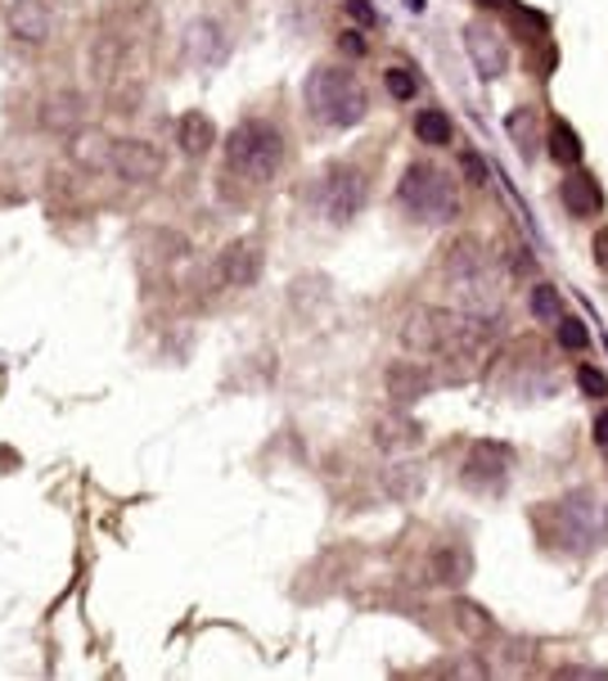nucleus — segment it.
Wrapping results in <instances>:
<instances>
[{
	"mask_svg": "<svg viewBox=\"0 0 608 681\" xmlns=\"http://www.w3.org/2000/svg\"><path fill=\"white\" fill-rule=\"evenodd\" d=\"M446 285L460 302V312H473V316H496L501 312V267L482 253L478 240H455L451 253H446Z\"/></svg>",
	"mask_w": 608,
	"mask_h": 681,
	"instance_id": "obj_1",
	"label": "nucleus"
},
{
	"mask_svg": "<svg viewBox=\"0 0 608 681\" xmlns=\"http://www.w3.org/2000/svg\"><path fill=\"white\" fill-rule=\"evenodd\" d=\"M550 538L568 555H595L608 546V506L591 487H573L550 506Z\"/></svg>",
	"mask_w": 608,
	"mask_h": 681,
	"instance_id": "obj_2",
	"label": "nucleus"
},
{
	"mask_svg": "<svg viewBox=\"0 0 608 681\" xmlns=\"http://www.w3.org/2000/svg\"><path fill=\"white\" fill-rule=\"evenodd\" d=\"M482 334H487V316H473L460 308H420L406 321L401 344L414 353L451 357V353H465V348L482 344Z\"/></svg>",
	"mask_w": 608,
	"mask_h": 681,
	"instance_id": "obj_3",
	"label": "nucleus"
},
{
	"mask_svg": "<svg viewBox=\"0 0 608 681\" xmlns=\"http://www.w3.org/2000/svg\"><path fill=\"white\" fill-rule=\"evenodd\" d=\"M397 199L414 221H424V226H446V221L460 217V185H455V176L437 163H410L397 181Z\"/></svg>",
	"mask_w": 608,
	"mask_h": 681,
	"instance_id": "obj_4",
	"label": "nucleus"
},
{
	"mask_svg": "<svg viewBox=\"0 0 608 681\" xmlns=\"http://www.w3.org/2000/svg\"><path fill=\"white\" fill-rule=\"evenodd\" d=\"M307 108H312V118H316V123L338 127V131L356 127V123L365 118V113H370L361 82L352 78L348 68H338V64H320V68H312V78H307Z\"/></svg>",
	"mask_w": 608,
	"mask_h": 681,
	"instance_id": "obj_5",
	"label": "nucleus"
},
{
	"mask_svg": "<svg viewBox=\"0 0 608 681\" xmlns=\"http://www.w3.org/2000/svg\"><path fill=\"white\" fill-rule=\"evenodd\" d=\"M284 163V136L271 127V123H239L231 136H225V168H231L235 176L261 185L271 181Z\"/></svg>",
	"mask_w": 608,
	"mask_h": 681,
	"instance_id": "obj_6",
	"label": "nucleus"
},
{
	"mask_svg": "<svg viewBox=\"0 0 608 681\" xmlns=\"http://www.w3.org/2000/svg\"><path fill=\"white\" fill-rule=\"evenodd\" d=\"M510 474H514V447L501 438H478L469 447L465 465H460L465 487L478 492V497H496V492L510 483Z\"/></svg>",
	"mask_w": 608,
	"mask_h": 681,
	"instance_id": "obj_7",
	"label": "nucleus"
},
{
	"mask_svg": "<svg viewBox=\"0 0 608 681\" xmlns=\"http://www.w3.org/2000/svg\"><path fill=\"white\" fill-rule=\"evenodd\" d=\"M365 195H370L365 172L352 168V163H334V168L325 172V181H320V212H325L334 226H348L352 217H361Z\"/></svg>",
	"mask_w": 608,
	"mask_h": 681,
	"instance_id": "obj_8",
	"label": "nucleus"
},
{
	"mask_svg": "<svg viewBox=\"0 0 608 681\" xmlns=\"http://www.w3.org/2000/svg\"><path fill=\"white\" fill-rule=\"evenodd\" d=\"M465 46H469V59L478 68V78H487V82L505 78V68H510V42H505V32L491 23V19H473L465 27Z\"/></svg>",
	"mask_w": 608,
	"mask_h": 681,
	"instance_id": "obj_9",
	"label": "nucleus"
},
{
	"mask_svg": "<svg viewBox=\"0 0 608 681\" xmlns=\"http://www.w3.org/2000/svg\"><path fill=\"white\" fill-rule=\"evenodd\" d=\"M108 168L118 172L122 181L144 185V181H154L163 172V154L154 145H144V140H113L108 145Z\"/></svg>",
	"mask_w": 608,
	"mask_h": 681,
	"instance_id": "obj_10",
	"label": "nucleus"
},
{
	"mask_svg": "<svg viewBox=\"0 0 608 681\" xmlns=\"http://www.w3.org/2000/svg\"><path fill=\"white\" fill-rule=\"evenodd\" d=\"M257 276H261V244H257V240H235V244H225V249L217 253V280H221V285L244 289V285H253Z\"/></svg>",
	"mask_w": 608,
	"mask_h": 681,
	"instance_id": "obj_11",
	"label": "nucleus"
},
{
	"mask_svg": "<svg viewBox=\"0 0 608 681\" xmlns=\"http://www.w3.org/2000/svg\"><path fill=\"white\" fill-rule=\"evenodd\" d=\"M559 204L573 212V217H599L604 212V191H599V181L591 172H577V168H568V176L559 181Z\"/></svg>",
	"mask_w": 608,
	"mask_h": 681,
	"instance_id": "obj_12",
	"label": "nucleus"
},
{
	"mask_svg": "<svg viewBox=\"0 0 608 681\" xmlns=\"http://www.w3.org/2000/svg\"><path fill=\"white\" fill-rule=\"evenodd\" d=\"M5 23H10V32L19 36V42H27V46H42L46 36H50V10L42 5V0H14Z\"/></svg>",
	"mask_w": 608,
	"mask_h": 681,
	"instance_id": "obj_13",
	"label": "nucleus"
},
{
	"mask_svg": "<svg viewBox=\"0 0 608 681\" xmlns=\"http://www.w3.org/2000/svg\"><path fill=\"white\" fill-rule=\"evenodd\" d=\"M541 145H546V154H550V163H559V168H577L582 163V136H577V127L573 123H563V118H554L546 131H541Z\"/></svg>",
	"mask_w": 608,
	"mask_h": 681,
	"instance_id": "obj_14",
	"label": "nucleus"
},
{
	"mask_svg": "<svg viewBox=\"0 0 608 681\" xmlns=\"http://www.w3.org/2000/svg\"><path fill=\"white\" fill-rule=\"evenodd\" d=\"M433 374L424 370V366H410V361H397L393 370H388V393H393V402H401V406H410V402H420L424 393H433Z\"/></svg>",
	"mask_w": 608,
	"mask_h": 681,
	"instance_id": "obj_15",
	"label": "nucleus"
},
{
	"mask_svg": "<svg viewBox=\"0 0 608 681\" xmlns=\"http://www.w3.org/2000/svg\"><path fill=\"white\" fill-rule=\"evenodd\" d=\"M469 574H473V555H469V546L446 542V546L433 551V578H437L442 587H460V582H469Z\"/></svg>",
	"mask_w": 608,
	"mask_h": 681,
	"instance_id": "obj_16",
	"label": "nucleus"
},
{
	"mask_svg": "<svg viewBox=\"0 0 608 681\" xmlns=\"http://www.w3.org/2000/svg\"><path fill=\"white\" fill-rule=\"evenodd\" d=\"M176 140H180V149L189 159H203L208 149L217 145V127H212V118L208 113H199V108H189L185 118L176 123Z\"/></svg>",
	"mask_w": 608,
	"mask_h": 681,
	"instance_id": "obj_17",
	"label": "nucleus"
},
{
	"mask_svg": "<svg viewBox=\"0 0 608 681\" xmlns=\"http://www.w3.org/2000/svg\"><path fill=\"white\" fill-rule=\"evenodd\" d=\"M505 131L523 149V159H537V149H541V118H537V108H514L510 118H505Z\"/></svg>",
	"mask_w": 608,
	"mask_h": 681,
	"instance_id": "obj_18",
	"label": "nucleus"
},
{
	"mask_svg": "<svg viewBox=\"0 0 608 681\" xmlns=\"http://www.w3.org/2000/svg\"><path fill=\"white\" fill-rule=\"evenodd\" d=\"M414 140L420 145H446L451 140V118L442 108H424V113H414Z\"/></svg>",
	"mask_w": 608,
	"mask_h": 681,
	"instance_id": "obj_19",
	"label": "nucleus"
},
{
	"mask_svg": "<svg viewBox=\"0 0 608 681\" xmlns=\"http://www.w3.org/2000/svg\"><path fill=\"white\" fill-rule=\"evenodd\" d=\"M185 42H189V55L203 59V64H217L225 55V46H221V36H217L212 23H195V27L185 32Z\"/></svg>",
	"mask_w": 608,
	"mask_h": 681,
	"instance_id": "obj_20",
	"label": "nucleus"
},
{
	"mask_svg": "<svg viewBox=\"0 0 608 681\" xmlns=\"http://www.w3.org/2000/svg\"><path fill=\"white\" fill-rule=\"evenodd\" d=\"M420 487H424V470L420 465H393L388 470V492L397 501H414V497H420Z\"/></svg>",
	"mask_w": 608,
	"mask_h": 681,
	"instance_id": "obj_21",
	"label": "nucleus"
},
{
	"mask_svg": "<svg viewBox=\"0 0 608 681\" xmlns=\"http://www.w3.org/2000/svg\"><path fill=\"white\" fill-rule=\"evenodd\" d=\"M108 136L104 131H82L78 136V145H72V154H78V163H86V168H108Z\"/></svg>",
	"mask_w": 608,
	"mask_h": 681,
	"instance_id": "obj_22",
	"label": "nucleus"
},
{
	"mask_svg": "<svg viewBox=\"0 0 608 681\" xmlns=\"http://www.w3.org/2000/svg\"><path fill=\"white\" fill-rule=\"evenodd\" d=\"M554 325H559L554 338H559V348H563V353H586V344H591L586 321H577V316H568V312H563Z\"/></svg>",
	"mask_w": 608,
	"mask_h": 681,
	"instance_id": "obj_23",
	"label": "nucleus"
},
{
	"mask_svg": "<svg viewBox=\"0 0 608 681\" xmlns=\"http://www.w3.org/2000/svg\"><path fill=\"white\" fill-rule=\"evenodd\" d=\"M531 316H537V321H559L563 316V293L554 289V285H537V289H531Z\"/></svg>",
	"mask_w": 608,
	"mask_h": 681,
	"instance_id": "obj_24",
	"label": "nucleus"
},
{
	"mask_svg": "<svg viewBox=\"0 0 608 681\" xmlns=\"http://www.w3.org/2000/svg\"><path fill=\"white\" fill-rule=\"evenodd\" d=\"M384 86H388V95H393L397 104L414 100V91H420V82H414V72H410V68H401V64L384 72Z\"/></svg>",
	"mask_w": 608,
	"mask_h": 681,
	"instance_id": "obj_25",
	"label": "nucleus"
},
{
	"mask_svg": "<svg viewBox=\"0 0 608 681\" xmlns=\"http://www.w3.org/2000/svg\"><path fill=\"white\" fill-rule=\"evenodd\" d=\"M577 389L586 397H608V374L595 370V366H577Z\"/></svg>",
	"mask_w": 608,
	"mask_h": 681,
	"instance_id": "obj_26",
	"label": "nucleus"
},
{
	"mask_svg": "<svg viewBox=\"0 0 608 681\" xmlns=\"http://www.w3.org/2000/svg\"><path fill=\"white\" fill-rule=\"evenodd\" d=\"M72 108H78V95H59L55 104H50V127H72Z\"/></svg>",
	"mask_w": 608,
	"mask_h": 681,
	"instance_id": "obj_27",
	"label": "nucleus"
},
{
	"mask_svg": "<svg viewBox=\"0 0 608 681\" xmlns=\"http://www.w3.org/2000/svg\"><path fill=\"white\" fill-rule=\"evenodd\" d=\"M460 614H465V627L469 632H491V619H487V610H478V604H460Z\"/></svg>",
	"mask_w": 608,
	"mask_h": 681,
	"instance_id": "obj_28",
	"label": "nucleus"
},
{
	"mask_svg": "<svg viewBox=\"0 0 608 681\" xmlns=\"http://www.w3.org/2000/svg\"><path fill=\"white\" fill-rule=\"evenodd\" d=\"M591 253H595V262H599V267L608 272V226H599V231H595V240H591Z\"/></svg>",
	"mask_w": 608,
	"mask_h": 681,
	"instance_id": "obj_29",
	"label": "nucleus"
},
{
	"mask_svg": "<svg viewBox=\"0 0 608 681\" xmlns=\"http://www.w3.org/2000/svg\"><path fill=\"white\" fill-rule=\"evenodd\" d=\"M465 176H469L473 185H482V181H487V163H482L478 154H465Z\"/></svg>",
	"mask_w": 608,
	"mask_h": 681,
	"instance_id": "obj_30",
	"label": "nucleus"
},
{
	"mask_svg": "<svg viewBox=\"0 0 608 681\" xmlns=\"http://www.w3.org/2000/svg\"><path fill=\"white\" fill-rule=\"evenodd\" d=\"M338 42H343V55H352V59H361V55H365L361 32H343V36H338Z\"/></svg>",
	"mask_w": 608,
	"mask_h": 681,
	"instance_id": "obj_31",
	"label": "nucleus"
},
{
	"mask_svg": "<svg viewBox=\"0 0 608 681\" xmlns=\"http://www.w3.org/2000/svg\"><path fill=\"white\" fill-rule=\"evenodd\" d=\"M352 19L356 23H374V5H370V0H352Z\"/></svg>",
	"mask_w": 608,
	"mask_h": 681,
	"instance_id": "obj_32",
	"label": "nucleus"
},
{
	"mask_svg": "<svg viewBox=\"0 0 608 681\" xmlns=\"http://www.w3.org/2000/svg\"><path fill=\"white\" fill-rule=\"evenodd\" d=\"M595 442H599V447H608V411H599V415H595Z\"/></svg>",
	"mask_w": 608,
	"mask_h": 681,
	"instance_id": "obj_33",
	"label": "nucleus"
},
{
	"mask_svg": "<svg viewBox=\"0 0 608 681\" xmlns=\"http://www.w3.org/2000/svg\"><path fill=\"white\" fill-rule=\"evenodd\" d=\"M473 5H478V10H510L514 0H473Z\"/></svg>",
	"mask_w": 608,
	"mask_h": 681,
	"instance_id": "obj_34",
	"label": "nucleus"
},
{
	"mask_svg": "<svg viewBox=\"0 0 608 681\" xmlns=\"http://www.w3.org/2000/svg\"><path fill=\"white\" fill-rule=\"evenodd\" d=\"M563 677H604L599 668H563Z\"/></svg>",
	"mask_w": 608,
	"mask_h": 681,
	"instance_id": "obj_35",
	"label": "nucleus"
}]
</instances>
